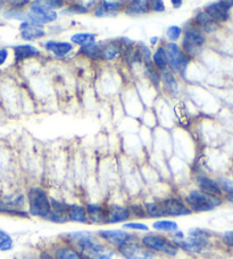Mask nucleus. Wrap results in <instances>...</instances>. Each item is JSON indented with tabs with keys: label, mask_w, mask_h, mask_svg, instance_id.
Here are the masks:
<instances>
[{
	"label": "nucleus",
	"mask_w": 233,
	"mask_h": 259,
	"mask_svg": "<svg viewBox=\"0 0 233 259\" xmlns=\"http://www.w3.org/2000/svg\"><path fill=\"white\" fill-rule=\"evenodd\" d=\"M81 250V254L88 259H113V252L106 249L88 232H73L67 234Z\"/></svg>",
	"instance_id": "f257e3e1"
},
{
	"label": "nucleus",
	"mask_w": 233,
	"mask_h": 259,
	"mask_svg": "<svg viewBox=\"0 0 233 259\" xmlns=\"http://www.w3.org/2000/svg\"><path fill=\"white\" fill-rule=\"evenodd\" d=\"M29 212L35 217H41L46 220L51 209L50 200L41 187H32L28 193Z\"/></svg>",
	"instance_id": "f03ea898"
},
{
	"label": "nucleus",
	"mask_w": 233,
	"mask_h": 259,
	"mask_svg": "<svg viewBox=\"0 0 233 259\" xmlns=\"http://www.w3.org/2000/svg\"><path fill=\"white\" fill-rule=\"evenodd\" d=\"M186 202L191 211L205 212L213 210L222 203V201L217 196L206 194L201 191H192L186 196Z\"/></svg>",
	"instance_id": "7ed1b4c3"
},
{
	"label": "nucleus",
	"mask_w": 233,
	"mask_h": 259,
	"mask_svg": "<svg viewBox=\"0 0 233 259\" xmlns=\"http://www.w3.org/2000/svg\"><path fill=\"white\" fill-rule=\"evenodd\" d=\"M141 243L150 251L162 252L168 256H177L179 248L166 238L156 234H147L142 238Z\"/></svg>",
	"instance_id": "20e7f679"
},
{
	"label": "nucleus",
	"mask_w": 233,
	"mask_h": 259,
	"mask_svg": "<svg viewBox=\"0 0 233 259\" xmlns=\"http://www.w3.org/2000/svg\"><path fill=\"white\" fill-rule=\"evenodd\" d=\"M119 252L122 254L125 259H154L155 256L152 251L147 249L142 243L138 242L137 239L134 238L130 240L129 242L120 247Z\"/></svg>",
	"instance_id": "39448f33"
},
{
	"label": "nucleus",
	"mask_w": 233,
	"mask_h": 259,
	"mask_svg": "<svg viewBox=\"0 0 233 259\" xmlns=\"http://www.w3.org/2000/svg\"><path fill=\"white\" fill-rule=\"evenodd\" d=\"M166 57H167V64L171 66L173 70L179 71L182 74H185L186 69L188 64H189V57H188L185 53H183L178 45L174 42L167 44L166 48Z\"/></svg>",
	"instance_id": "423d86ee"
},
{
	"label": "nucleus",
	"mask_w": 233,
	"mask_h": 259,
	"mask_svg": "<svg viewBox=\"0 0 233 259\" xmlns=\"http://www.w3.org/2000/svg\"><path fill=\"white\" fill-rule=\"evenodd\" d=\"M160 205H162L164 217L166 216L180 217V216H188L191 213L189 207H187L181 200H179L177 198H168L160 201Z\"/></svg>",
	"instance_id": "0eeeda50"
},
{
	"label": "nucleus",
	"mask_w": 233,
	"mask_h": 259,
	"mask_svg": "<svg viewBox=\"0 0 233 259\" xmlns=\"http://www.w3.org/2000/svg\"><path fill=\"white\" fill-rule=\"evenodd\" d=\"M98 236L118 249L129 242L130 240L134 239L132 234L122 230H102L98 232Z\"/></svg>",
	"instance_id": "6e6552de"
},
{
	"label": "nucleus",
	"mask_w": 233,
	"mask_h": 259,
	"mask_svg": "<svg viewBox=\"0 0 233 259\" xmlns=\"http://www.w3.org/2000/svg\"><path fill=\"white\" fill-rule=\"evenodd\" d=\"M205 42V37L196 26H190L187 28L185 33V39H183V47H185L187 53L190 54H196L198 52V48Z\"/></svg>",
	"instance_id": "1a4fd4ad"
},
{
	"label": "nucleus",
	"mask_w": 233,
	"mask_h": 259,
	"mask_svg": "<svg viewBox=\"0 0 233 259\" xmlns=\"http://www.w3.org/2000/svg\"><path fill=\"white\" fill-rule=\"evenodd\" d=\"M24 196L20 195L13 200H2L0 201V212L10 213L14 216L26 217L28 213L23 210Z\"/></svg>",
	"instance_id": "9d476101"
},
{
	"label": "nucleus",
	"mask_w": 233,
	"mask_h": 259,
	"mask_svg": "<svg viewBox=\"0 0 233 259\" xmlns=\"http://www.w3.org/2000/svg\"><path fill=\"white\" fill-rule=\"evenodd\" d=\"M131 217L130 209L122 205L113 204L106 209V223L107 224H115V223L127 222Z\"/></svg>",
	"instance_id": "9b49d317"
},
{
	"label": "nucleus",
	"mask_w": 233,
	"mask_h": 259,
	"mask_svg": "<svg viewBox=\"0 0 233 259\" xmlns=\"http://www.w3.org/2000/svg\"><path fill=\"white\" fill-rule=\"evenodd\" d=\"M51 209L49 215L47 216L46 220L52 223H57V224H64L67 221H69V217H67L66 212V205L63 204L60 201H56L51 199L50 200Z\"/></svg>",
	"instance_id": "f8f14e48"
},
{
	"label": "nucleus",
	"mask_w": 233,
	"mask_h": 259,
	"mask_svg": "<svg viewBox=\"0 0 233 259\" xmlns=\"http://www.w3.org/2000/svg\"><path fill=\"white\" fill-rule=\"evenodd\" d=\"M66 212L69 221L75 223H89L87 209L79 204L66 205Z\"/></svg>",
	"instance_id": "ddd939ff"
},
{
	"label": "nucleus",
	"mask_w": 233,
	"mask_h": 259,
	"mask_svg": "<svg viewBox=\"0 0 233 259\" xmlns=\"http://www.w3.org/2000/svg\"><path fill=\"white\" fill-rule=\"evenodd\" d=\"M205 13H207V14L212 17L215 22L216 21L224 22V21H226L228 17V10L223 5V2L215 3V4H212V5H208L207 7H206Z\"/></svg>",
	"instance_id": "4468645a"
},
{
	"label": "nucleus",
	"mask_w": 233,
	"mask_h": 259,
	"mask_svg": "<svg viewBox=\"0 0 233 259\" xmlns=\"http://www.w3.org/2000/svg\"><path fill=\"white\" fill-rule=\"evenodd\" d=\"M21 35L24 40H35L40 39L44 35V31L34 24H31L29 22H23L21 25Z\"/></svg>",
	"instance_id": "2eb2a0df"
},
{
	"label": "nucleus",
	"mask_w": 233,
	"mask_h": 259,
	"mask_svg": "<svg viewBox=\"0 0 233 259\" xmlns=\"http://www.w3.org/2000/svg\"><path fill=\"white\" fill-rule=\"evenodd\" d=\"M198 185L200 187L201 192H204V193H206V194L217 196V198H219L222 194L221 187L218 186L216 182L212 181L210 178H207V177L198 178Z\"/></svg>",
	"instance_id": "dca6fc26"
},
{
	"label": "nucleus",
	"mask_w": 233,
	"mask_h": 259,
	"mask_svg": "<svg viewBox=\"0 0 233 259\" xmlns=\"http://www.w3.org/2000/svg\"><path fill=\"white\" fill-rule=\"evenodd\" d=\"M14 52L16 62H21L26 59H30V57L40 55L39 49L31 46V45H21V46H16L14 48Z\"/></svg>",
	"instance_id": "f3484780"
},
{
	"label": "nucleus",
	"mask_w": 233,
	"mask_h": 259,
	"mask_svg": "<svg viewBox=\"0 0 233 259\" xmlns=\"http://www.w3.org/2000/svg\"><path fill=\"white\" fill-rule=\"evenodd\" d=\"M88 220L91 221L96 224H102L106 223V210L102 209L98 204H89L87 207Z\"/></svg>",
	"instance_id": "a211bd4d"
},
{
	"label": "nucleus",
	"mask_w": 233,
	"mask_h": 259,
	"mask_svg": "<svg viewBox=\"0 0 233 259\" xmlns=\"http://www.w3.org/2000/svg\"><path fill=\"white\" fill-rule=\"evenodd\" d=\"M44 47L49 52H52L58 57L65 56L67 53L72 51V45L69 42H58V41H48L44 44Z\"/></svg>",
	"instance_id": "6ab92c4d"
},
{
	"label": "nucleus",
	"mask_w": 233,
	"mask_h": 259,
	"mask_svg": "<svg viewBox=\"0 0 233 259\" xmlns=\"http://www.w3.org/2000/svg\"><path fill=\"white\" fill-rule=\"evenodd\" d=\"M53 259H84V257L72 247H60L53 251Z\"/></svg>",
	"instance_id": "aec40b11"
},
{
	"label": "nucleus",
	"mask_w": 233,
	"mask_h": 259,
	"mask_svg": "<svg viewBox=\"0 0 233 259\" xmlns=\"http://www.w3.org/2000/svg\"><path fill=\"white\" fill-rule=\"evenodd\" d=\"M31 13H34V14L41 15L47 17V19L52 22L57 19V14L50 8H48L47 6H44L42 3H33L32 6H31Z\"/></svg>",
	"instance_id": "412c9836"
},
{
	"label": "nucleus",
	"mask_w": 233,
	"mask_h": 259,
	"mask_svg": "<svg viewBox=\"0 0 233 259\" xmlns=\"http://www.w3.org/2000/svg\"><path fill=\"white\" fill-rule=\"evenodd\" d=\"M196 22L197 24H199L201 28L205 31H207V32H212V31L216 29V22L205 12H201L199 14H197Z\"/></svg>",
	"instance_id": "4be33fe9"
},
{
	"label": "nucleus",
	"mask_w": 233,
	"mask_h": 259,
	"mask_svg": "<svg viewBox=\"0 0 233 259\" xmlns=\"http://www.w3.org/2000/svg\"><path fill=\"white\" fill-rule=\"evenodd\" d=\"M120 52L121 49L118 41L108 42L105 46H101V60H113Z\"/></svg>",
	"instance_id": "5701e85b"
},
{
	"label": "nucleus",
	"mask_w": 233,
	"mask_h": 259,
	"mask_svg": "<svg viewBox=\"0 0 233 259\" xmlns=\"http://www.w3.org/2000/svg\"><path fill=\"white\" fill-rule=\"evenodd\" d=\"M149 3L142 2V0H137V2H132L128 6L127 13L130 15H137V14H146L149 11Z\"/></svg>",
	"instance_id": "b1692460"
},
{
	"label": "nucleus",
	"mask_w": 233,
	"mask_h": 259,
	"mask_svg": "<svg viewBox=\"0 0 233 259\" xmlns=\"http://www.w3.org/2000/svg\"><path fill=\"white\" fill-rule=\"evenodd\" d=\"M80 53L93 60L101 59V46H99V45H97L95 42L90 45H86V46H83L81 49H80Z\"/></svg>",
	"instance_id": "393cba45"
},
{
	"label": "nucleus",
	"mask_w": 233,
	"mask_h": 259,
	"mask_svg": "<svg viewBox=\"0 0 233 259\" xmlns=\"http://www.w3.org/2000/svg\"><path fill=\"white\" fill-rule=\"evenodd\" d=\"M152 227L156 231H163V232H176L178 231V224L173 221H157L152 224Z\"/></svg>",
	"instance_id": "a878e982"
},
{
	"label": "nucleus",
	"mask_w": 233,
	"mask_h": 259,
	"mask_svg": "<svg viewBox=\"0 0 233 259\" xmlns=\"http://www.w3.org/2000/svg\"><path fill=\"white\" fill-rule=\"evenodd\" d=\"M95 35L92 33H76L72 35V42L76 45H82V46H86V45H90L95 42Z\"/></svg>",
	"instance_id": "bb28decb"
},
{
	"label": "nucleus",
	"mask_w": 233,
	"mask_h": 259,
	"mask_svg": "<svg viewBox=\"0 0 233 259\" xmlns=\"http://www.w3.org/2000/svg\"><path fill=\"white\" fill-rule=\"evenodd\" d=\"M14 247V241L12 236L0 229V251H10Z\"/></svg>",
	"instance_id": "cd10ccee"
},
{
	"label": "nucleus",
	"mask_w": 233,
	"mask_h": 259,
	"mask_svg": "<svg viewBox=\"0 0 233 259\" xmlns=\"http://www.w3.org/2000/svg\"><path fill=\"white\" fill-rule=\"evenodd\" d=\"M145 210H146L147 215L149 216V217H154V218L164 217L163 210H162V205H160V202H149V203H146Z\"/></svg>",
	"instance_id": "c85d7f7f"
},
{
	"label": "nucleus",
	"mask_w": 233,
	"mask_h": 259,
	"mask_svg": "<svg viewBox=\"0 0 233 259\" xmlns=\"http://www.w3.org/2000/svg\"><path fill=\"white\" fill-rule=\"evenodd\" d=\"M154 62L155 64L157 65V68L160 70H164L167 65V57H166V52H165V48H158L156 53L154 54Z\"/></svg>",
	"instance_id": "c756f323"
},
{
	"label": "nucleus",
	"mask_w": 233,
	"mask_h": 259,
	"mask_svg": "<svg viewBox=\"0 0 233 259\" xmlns=\"http://www.w3.org/2000/svg\"><path fill=\"white\" fill-rule=\"evenodd\" d=\"M162 78H163V82L165 86H166V88H168L172 93L178 92V82H177L176 78H174V75L171 72H168V71H164L162 74Z\"/></svg>",
	"instance_id": "7c9ffc66"
},
{
	"label": "nucleus",
	"mask_w": 233,
	"mask_h": 259,
	"mask_svg": "<svg viewBox=\"0 0 233 259\" xmlns=\"http://www.w3.org/2000/svg\"><path fill=\"white\" fill-rule=\"evenodd\" d=\"M218 186L221 187V190L225 191L228 195H233V181L226 180V178H221L217 182Z\"/></svg>",
	"instance_id": "2f4dec72"
},
{
	"label": "nucleus",
	"mask_w": 233,
	"mask_h": 259,
	"mask_svg": "<svg viewBox=\"0 0 233 259\" xmlns=\"http://www.w3.org/2000/svg\"><path fill=\"white\" fill-rule=\"evenodd\" d=\"M124 229L127 230H133V231H149V227L143 223H125L123 225Z\"/></svg>",
	"instance_id": "473e14b6"
},
{
	"label": "nucleus",
	"mask_w": 233,
	"mask_h": 259,
	"mask_svg": "<svg viewBox=\"0 0 233 259\" xmlns=\"http://www.w3.org/2000/svg\"><path fill=\"white\" fill-rule=\"evenodd\" d=\"M181 33H182V29L180 28V26L173 25V26H169V28L167 29V35L171 40H178L179 38H180Z\"/></svg>",
	"instance_id": "72a5a7b5"
},
{
	"label": "nucleus",
	"mask_w": 233,
	"mask_h": 259,
	"mask_svg": "<svg viewBox=\"0 0 233 259\" xmlns=\"http://www.w3.org/2000/svg\"><path fill=\"white\" fill-rule=\"evenodd\" d=\"M121 7H122V3L120 2H102V8L108 13L120 10Z\"/></svg>",
	"instance_id": "f704fd0d"
},
{
	"label": "nucleus",
	"mask_w": 233,
	"mask_h": 259,
	"mask_svg": "<svg viewBox=\"0 0 233 259\" xmlns=\"http://www.w3.org/2000/svg\"><path fill=\"white\" fill-rule=\"evenodd\" d=\"M130 211H132L134 215L136 216H138V217H146V210H145V208L143 207H141V205H131V210Z\"/></svg>",
	"instance_id": "c9c22d12"
},
{
	"label": "nucleus",
	"mask_w": 233,
	"mask_h": 259,
	"mask_svg": "<svg viewBox=\"0 0 233 259\" xmlns=\"http://www.w3.org/2000/svg\"><path fill=\"white\" fill-rule=\"evenodd\" d=\"M149 5H151L150 7L152 8V11H155V12H164L165 11L164 3L160 2V0H156V2L149 3Z\"/></svg>",
	"instance_id": "e433bc0d"
},
{
	"label": "nucleus",
	"mask_w": 233,
	"mask_h": 259,
	"mask_svg": "<svg viewBox=\"0 0 233 259\" xmlns=\"http://www.w3.org/2000/svg\"><path fill=\"white\" fill-rule=\"evenodd\" d=\"M67 12H73L76 13V14H83V13H87L88 10L82 5H72V7H70Z\"/></svg>",
	"instance_id": "4c0bfd02"
},
{
	"label": "nucleus",
	"mask_w": 233,
	"mask_h": 259,
	"mask_svg": "<svg viewBox=\"0 0 233 259\" xmlns=\"http://www.w3.org/2000/svg\"><path fill=\"white\" fill-rule=\"evenodd\" d=\"M42 4L48 8H50V10H52V8H60L63 6V2H58V0H52V2L49 0V2H43Z\"/></svg>",
	"instance_id": "58836bf2"
},
{
	"label": "nucleus",
	"mask_w": 233,
	"mask_h": 259,
	"mask_svg": "<svg viewBox=\"0 0 233 259\" xmlns=\"http://www.w3.org/2000/svg\"><path fill=\"white\" fill-rule=\"evenodd\" d=\"M223 241H224V243H226L227 245H231V247H233V231L227 232V233L224 234Z\"/></svg>",
	"instance_id": "ea45409f"
},
{
	"label": "nucleus",
	"mask_w": 233,
	"mask_h": 259,
	"mask_svg": "<svg viewBox=\"0 0 233 259\" xmlns=\"http://www.w3.org/2000/svg\"><path fill=\"white\" fill-rule=\"evenodd\" d=\"M7 57H8L7 49H2V51H0V65H3L4 63H5Z\"/></svg>",
	"instance_id": "a19ab883"
},
{
	"label": "nucleus",
	"mask_w": 233,
	"mask_h": 259,
	"mask_svg": "<svg viewBox=\"0 0 233 259\" xmlns=\"http://www.w3.org/2000/svg\"><path fill=\"white\" fill-rule=\"evenodd\" d=\"M12 5H16V7H21V6H24L28 4V2H11Z\"/></svg>",
	"instance_id": "79ce46f5"
},
{
	"label": "nucleus",
	"mask_w": 233,
	"mask_h": 259,
	"mask_svg": "<svg viewBox=\"0 0 233 259\" xmlns=\"http://www.w3.org/2000/svg\"><path fill=\"white\" fill-rule=\"evenodd\" d=\"M20 259H40V258H37V257H34V256H31V254H25V256H23V257L20 258Z\"/></svg>",
	"instance_id": "37998d69"
},
{
	"label": "nucleus",
	"mask_w": 233,
	"mask_h": 259,
	"mask_svg": "<svg viewBox=\"0 0 233 259\" xmlns=\"http://www.w3.org/2000/svg\"><path fill=\"white\" fill-rule=\"evenodd\" d=\"M40 259H53V258H52V256H49V254L43 252V253L41 254V257H40Z\"/></svg>",
	"instance_id": "c03bdc74"
},
{
	"label": "nucleus",
	"mask_w": 233,
	"mask_h": 259,
	"mask_svg": "<svg viewBox=\"0 0 233 259\" xmlns=\"http://www.w3.org/2000/svg\"><path fill=\"white\" fill-rule=\"evenodd\" d=\"M172 4L174 5V7L178 8V7H180L182 5V2H176V0H173Z\"/></svg>",
	"instance_id": "a18cd8bd"
},
{
	"label": "nucleus",
	"mask_w": 233,
	"mask_h": 259,
	"mask_svg": "<svg viewBox=\"0 0 233 259\" xmlns=\"http://www.w3.org/2000/svg\"><path fill=\"white\" fill-rule=\"evenodd\" d=\"M150 41H151V44H152V45H155V44H156V41H157V38H156V37H155V38H151Z\"/></svg>",
	"instance_id": "49530a36"
},
{
	"label": "nucleus",
	"mask_w": 233,
	"mask_h": 259,
	"mask_svg": "<svg viewBox=\"0 0 233 259\" xmlns=\"http://www.w3.org/2000/svg\"><path fill=\"white\" fill-rule=\"evenodd\" d=\"M227 200L230 201V202L233 203V195H228V196H227Z\"/></svg>",
	"instance_id": "de8ad7c7"
}]
</instances>
